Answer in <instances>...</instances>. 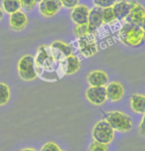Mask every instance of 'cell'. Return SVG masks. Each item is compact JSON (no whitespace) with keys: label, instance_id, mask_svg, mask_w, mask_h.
<instances>
[{"label":"cell","instance_id":"obj_1","mask_svg":"<svg viewBox=\"0 0 145 151\" xmlns=\"http://www.w3.org/2000/svg\"><path fill=\"white\" fill-rule=\"evenodd\" d=\"M37 77L54 83L67 76V56L51 44L41 46L34 57Z\"/></svg>","mask_w":145,"mask_h":151},{"label":"cell","instance_id":"obj_2","mask_svg":"<svg viewBox=\"0 0 145 151\" xmlns=\"http://www.w3.org/2000/svg\"><path fill=\"white\" fill-rule=\"evenodd\" d=\"M118 38L128 47H139L145 42V31L141 25L125 22L119 29Z\"/></svg>","mask_w":145,"mask_h":151},{"label":"cell","instance_id":"obj_3","mask_svg":"<svg viewBox=\"0 0 145 151\" xmlns=\"http://www.w3.org/2000/svg\"><path fill=\"white\" fill-rule=\"evenodd\" d=\"M104 119L111 125V127L115 131L128 132L133 127L132 119H131L129 115H127L122 111H118V110L106 112Z\"/></svg>","mask_w":145,"mask_h":151},{"label":"cell","instance_id":"obj_4","mask_svg":"<svg viewBox=\"0 0 145 151\" xmlns=\"http://www.w3.org/2000/svg\"><path fill=\"white\" fill-rule=\"evenodd\" d=\"M92 136L95 141L108 145L114 139V129L106 119L99 120L93 125Z\"/></svg>","mask_w":145,"mask_h":151},{"label":"cell","instance_id":"obj_5","mask_svg":"<svg viewBox=\"0 0 145 151\" xmlns=\"http://www.w3.org/2000/svg\"><path fill=\"white\" fill-rule=\"evenodd\" d=\"M17 70L18 75L23 81L31 82V81L37 79V73L35 70L33 56L25 55L22 58H20L17 64Z\"/></svg>","mask_w":145,"mask_h":151},{"label":"cell","instance_id":"obj_6","mask_svg":"<svg viewBox=\"0 0 145 151\" xmlns=\"http://www.w3.org/2000/svg\"><path fill=\"white\" fill-rule=\"evenodd\" d=\"M85 98L95 106H103L107 101L106 87H90L85 91Z\"/></svg>","mask_w":145,"mask_h":151},{"label":"cell","instance_id":"obj_7","mask_svg":"<svg viewBox=\"0 0 145 151\" xmlns=\"http://www.w3.org/2000/svg\"><path fill=\"white\" fill-rule=\"evenodd\" d=\"M145 19V7L136 0L130 1V11L126 17V22H130L136 25H141Z\"/></svg>","mask_w":145,"mask_h":151},{"label":"cell","instance_id":"obj_8","mask_svg":"<svg viewBox=\"0 0 145 151\" xmlns=\"http://www.w3.org/2000/svg\"><path fill=\"white\" fill-rule=\"evenodd\" d=\"M63 5L60 0H40L38 2L39 12L45 17H53L60 11Z\"/></svg>","mask_w":145,"mask_h":151},{"label":"cell","instance_id":"obj_9","mask_svg":"<svg viewBox=\"0 0 145 151\" xmlns=\"http://www.w3.org/2000/svg\"><path fill=\"white\" fill-rule=\"evenodd\" d=\"M93 33H90L85 35L84 37H80L78 42L80 43V51L83 56L88 58V57H92L98 51V47H96L95 39L92 37Z\"/></svg>","mask_w":145,"mask_h":151},{"label":"cell","instance_id":"obj_10","mask_svg":"<svg viewBox=\"0 0 145 151\" xmlns=\"http://www.w3.org/2000/svg\"><path fill=\"white\" fill-rule=\"evenodd\" d=\"M107 101L111 102L119 101L124 96V88L119 82H111L106 86Z\"/></svg>","mask_w":145,"mask_h":151},{"label":"cell","instance_id":"obj_11","mask_svg":"<svg viewBox=\"0 0 145 151\" xmlns=\"http://www.w3.org/2000/svg\"><path fill=\"white\" fill-rule=\"evenodd\" d=\"M87 81L90 87H106L108 83V76L106 72L95 70L87 76Z\"/></svg>","mask_w":145,"mask_h":151},{"label":"cell","instance_id":"obj_12","mask_svg":"<svg viewBox=\"0 0 145 151\" xmlns=\"http://www.w3.org/2000/svg\"><path fill=\"white\" fill-rule=\"evenodd\" d=\"M90 8L85 5L78 4L77 6L72 8L71 18L75 24H84L88 23V14H90Z\"/></svg>","mask_w":145,"mask_h":151},{"label":"cell","instance_id":"obj_13","mask_svg":"<svg viewBox=\"0 0 145 151\" xmlns=\"http://www.w3.org/2000/svg\"><path fill=\"white\" fill-rule=\"evenodd\" d=\"M27 23H28V17H27V15L25 13L20 11V10L10 14L9 25L12 30H15V31L23 30L27 26Z\"/></svg>","mask_w":145,"mask_h":151},{"label":"cell","instance_id":"obj_14","mask_svg":"<svg viewBox=\"0 0 145 151\" xmlns=\"http://www.w3.org/2000/svg\"><path fill=\"white\" fill-rule=\"evenodd\" d=\"M103 24V17H101V8L95 6L93 9L90 10V14H88V25L90 33H93L95 30H98Z\"/></svg>","mask_w":145,"mask_h":151},{"label":"cell","instance_id":"obj_15","mask_svg":"<svg viewBox=\"0 0 145 151\" xmlns=\"http://www.w3.org/2000/svg\"><path fill=\"white\" fill-rule=\"evenodd\" d=\"M113 8V11L115 14V18L116 20L123 21L125 20L126 17L129 14L130 11V1L127 0H117L112 6Z\"/></svg>","mask_w":145,"mask_h":151},{"label":"cell","instance_id":"obj_16","mask_svg":"<svg viewBox=\"0 0 145 151\" xmlns=\"http://www.w3.org/2000/svg\"><path fill=\"white\" fill-rule=\"evenodd\" d=\"M130 107L135 113L144 114L145 113V96L141 93H134L129 99Z\"/></svg>","mask_w":145,"mask_h":151},{"label":"cell","instance_id":"obj_17","mask_svg":"<svg viewBox=\"0 0 145 151\" xmlns=\"http://www.w3.org/2000/svg\"><path fill=\"white\" fill-rule=\"evenodd\" d=\"M80 68V60L75 55H70L67 57V76L74 75Z\"/></svg>","mask_w":145,"mask_h":151},{"label":"cell","instance_id":"obj_18","mask_svg":"<svg viewBox=\"0 0 145 151\" xmlns=\"http://www.w3.org/2000/svg\"><path fill=\"white\" fill-rule=\"evenodd\" d=\"M2 9L8 14H12L14 12L19 11L21 9L20 0H2Z\"/></svg>","mask_w":145,"mask_h":151},{"label":"cell","instance_id":"obj_19","mask_svg":"<svg viewBox=\"0 0 145 151\" xmlns=\"http://www.w3.org/2000/svg\"><path fill=\"white\" fill-rule=\"evenodd\" d=\"M11 91L7 83H0V106H6L10 101Z\"/></svg>","mask_w":145,"mask_h":151},{"label":"cell","instance_id":"obj_20","mask_svg":"<svg viewBox=\"0 0 145 151\" xmlns=\"http://www.w3.org/2000/svg\"><path fill=\"white\" fill-rule=\"evenodd\" d=\"M101 17H103V22L104 24H111L113 21L116 20L115 14L112 7H106L101 9Z\"/></svg>","mask_w":145,"mask_h":151},{"label":"cell","instance_id":"obj_21","mask_svg":"<svg viewBox=\"0 0 145 151\" xmlns=\"http://www.w3.org/2000/svg\"><path fill=\"white\" fill-rule=\"evenodd\" d=\"M52 45L54 47H56L57 49H59L61 51L62 53L64 54V55H66L67 57L72 55V52H74V50H72V47L68 43H65L63 41H55L52 43Z\"/></svg>","mask_w":145,"mask_h":151},{"label":"cell","instance_id":"obj_22","mask_svg":"<svg viewBox=\"0 0 145 151\" xmlns=\"http://www.w3.org/2000/svg\"><path fill=\"white\" fill-rule=\"evenodd\" d=\"M74 32H75V34H76V36L78 38L84 37V36H85V35H88V34L90 33L88 23L76 24V26H75V29H74Z\"/></svg>","mask_w":145,"mask_h":151},{"label":"cell","instance_id":"obj_23","mask_svg":"<svg viewBox=\"0 0 145 151\" xmlns=\"http://www.w3.org/2000/svg\"><path fill=\"white\" fill-rule=\"evenodd\" d=\"M95 6L98 8H106V7H112L117 0H93Z\"/></svg>","mask_w":145,"mask_h":151},{"label":"cell","instance_id":"obj_24","mask_svg":"<svg viewBox=\"0 0 145 151\" xmlns=\"http://www.w3.org/2000/svg\"><path fill=\"white\" fill-rule=\"evenodd\" d=\"M21 2V7L25 10L31 11L35 7L38 5V0H20Z\"/></svg>","mask_w":145,"mask_h":151},{"label":"cell","instance_id":"obj_25","mask_svg":"<svg viewBox=\"0 0 145 151\" xmlns=\"http://www.w3.org/2000/svg\"><path fill=\"white\" fill-rule=\"evenodd\" d=\"M88 151H108V147L106 144L100 143L98 141H93L88 146Z\"/></svg>","mask_w":145,"mask_h":151},{"label":"cell","instance_id":"obj_26","mask_svg":"<svg viewBox=\"0 0 145 151\" xmlns=\"http://www.w3.org/2000/svg\"><path fill=\"white\" fill-rule=\"evenodd\" d=\"M40 151H63V150L61 149V147L59 146L57 143L49 141L43 145L41 147V149H40Z\"/></svg>","mask_w":145,"mask_h":151},{"label":"cell","instance_id":"obj_27","mask_svg":"<svg viewBox=\"0 0 145 151\" xmlns=\"http://www.w3.org/2000/svg\"><path fill=\"white\" fill-rule=\"evenodd\" d=\"M60 2L63 5V7L71 8V9L79 4V0H60Z\"/></svg>","mask_w":145,"mask_h":151},{"label":"cell","instance_id":"obj_28","mask_svg":"<svg viewBox=\"0 0 145 151\" xmlns=\"http://www.w3.org/2000/svg\"><path fill=\"white\" fill-rule=\"evenodd\" d=\"M138 131L142 136H145V113L143 114V116H142L140 122H139Z\"/></svg>","mask_w":145,"mask_h":151},{"label":"cell","instance_id":"obj_29","mask_svg":"<svg viewBox=\"0 0 145 151\" xmlns=\"http://www.w3.org/2000/svg\"><path fill=\"white\" fill-rule=\"evenodd\" d=\"M4 17V11H3V9H2V7L0 6V21L3 19Z\"/></svg>","mask_w":145,"mask_h":151},{"label":"cell","instance_id":"obj_30","mask_svg":"<svg viewBox=\"0 0 145 151\" xmlns=\"http://www.w3.org/2000/svg\"><path fill=\"white\" fill-rule=\"evenodd\" d=\"M19 151H37L36 149H34V148H30V147H27V148H23V149H21Z\"/></svg>","mask_w":145,"mask_h":151},{"label":"cell","instance_id":"obj_31","mask_svg":"<svg viewBox=\"0 0 145 151\" xmlns=\"http://www.w3.org/2000/svg\"><path fill=\"white\" fill-rule=\"evenodd\" d=\"M141 26H142V28L144 29V31H145V19H144V20H143V22H142Z\"/></svg>","mask_w":145,"mask_h":151},{"label":"cell","instance_id":"obj_32","mask_svg":"<svg viewBox=\"0 0 145 151\" xmlns=\"http://www.w3.org/2000/svg\"><path fill=\"white\" fill-rule=\"evenodd\" d=\"M38 1H40V0H38Z\"/></svg>","mask_w":145,"mask_h":151}]
</instances>
